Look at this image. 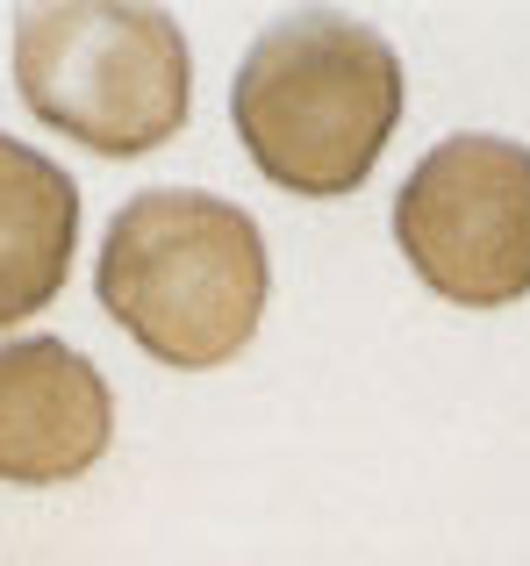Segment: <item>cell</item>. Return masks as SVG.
<instances>
[{
  "mask_svg": "<svg viewBox=\"0 0 530 566\" xmlns=\"http://www.w3.org/2000/svg\"><path fill=\"white\" fill-rule=\"evenodd\" d=\"M265 237L237 201L201 187L137 193L100 237L94 294L151 359L230 366L265 316Z\"/></svg>",
  "mask_w": 530,
  "mask_h": 566,
  "instance_id": "obj_1",
  "label": "cell"
},
{
  "mask_svg": "<svg viewBox=\"0 0 530 566\" xmlns=\"http://www.w3.org/2000/svg\"><path fill=\"white\" fill-rule=\"evenodd\" d=\"M230 115L252 166L287 193H351L402 123V57L344 14H294L244 51Z\"/></svg>",
  "mask_w": 530,
  "mask_h": 566,
  "instance_id": "obj_2",
  "label": "cell"
},
{
  "mask_svg": "<svg viewBox=\"0 0 530 566\" xmlns=\"http://www.w3.org/2000/svg\"><path fill=\"white\" fill-rule=\"evenodd\" d=\"M187 36L166 8L57 0L14 14V86L29 115L100 158H144L187 123Z\"/></svg>",
  "mask_w": 530,
  "mask_h": 566,
  "instance_id": "obj_3",
  "label": "cell"
},
{
  "mask_svg": "<svg viewBox=\"0 0 530 566\" xmlns=\"http://www.w3.org/2000/svg\"><path fill=\"white\" fill-rule=\"evenodd\" d=\"M394 244L445 302L502 308L530 294V151L445 137L394 193Z\"/></svg>",
  "mask_w": 530,
  "mask_h": 566,
  "instance_id": "obj_4",
  "label": "cell"
},
{
  "mask_svg": "<svg viewBox=\"0 0 530 566\" xmlns=\"http://www.w3.org/2000/svg\"><path fill=\"white\" fill-rule=\"evenodd\" d=\"M115 438L108 380L65 337H8L0 345V481L51 488L80 481Z\"/></svg>",
  "mask_w": 530,
  "mask_h": 566,
  "instance_id": "obj_5",
  "label": "cell"
},
{
  "mask_svg": "<svg viewBox=\"0 0 530 566\" xmlns=\"http://www.w3.org/2000/svg\"><path fill=\"white\" fill-rule=\"evenodd\" d=\"M80 237V187L43 151L0 137V331L57 302Z\"/></svg>",
  "mask_w": 530,
  "mask_h": 566,
  "instance_id": "obj_6",
  "label": "cell"
}]
</instances>
